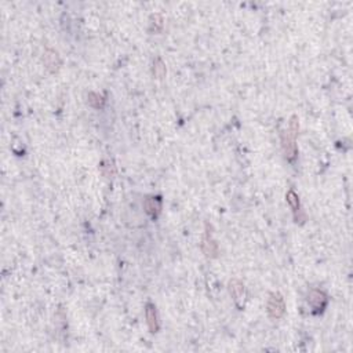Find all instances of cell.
<instances>
[{"mask_svg": "<svg viewBox=\"0 0 353 353\" xmlns=\"http://www.w3.org/2000/svg\"><path fill=\"white\" fill-rule=\"evenodd\" d=\"M145 318H146V324H148V328H149L150 332H158L160 330V322L159 316H158V310H156V306L153 304H146L145 306Z\"/></svg>", "mask_w": 353, "mask_h": 353, "instance_id": "6", "label": "cell"}, {"mask_svg": "<svg viewBox=\"0 0 353 353\" xmlns=\"http://www.w3.org/2000/svg\"><path fill=\"white\" fill-rule=\"evenodd\" d=\"M43 61L46 68L51 72L58 71V68L61 65V61H60V57H58L57 51H54V50H47V51L44 53Z\"/></svg>", "mask_w": 353, "mask_h": 353, "instance_id": "9", "label": "cell"}, {"mask_svg": "<svg viewBox=\"0 0 353 353\" xmlns=\"http://www.w3.org/2000/svg\"><path fill=\"white\" fill-rule=\"evenodd\" d=\"M144 208L148 215L152 218H158L162 211V198L160 196H149L144 202Z\"/></svg>", "mask_w": 353, "mask_h": 353, "instance_id": "7", "label": "cell"}, {"mask_svg": "<svg viewBox=\"0 0 353 353\" xmlns=\"http://www.w3.org/2000/svg\"><path fill=\"white\" fill-rule=\"evenodd\" d=\"M229 292L230 296H232V298H233L234 305H236L239 309L244 308L246 297H247L246 286H244L240 280H238V279H232L229 282Z\"/></svg>", "mask_w": 353, "mask_h": 353, "instance_id": "3", "label": "cell"}, {"mask_svg": "<svg viewBox=\"0 0 353 353\" xmlns=\"http://www.w3.org/2000/svg\"><path fill=\"white\" fill-rule=\"evenodd\" d=\"M152 27H153L154 32L162 31V28H163V18L160 17V15H154L152 18Z\"/></svg>", "mask_w": 353, "mask_h": 353, "instance_id": "12", "label": "cell"}, {"mask_svg": "<svg viewBox=\"0 0 353 353\" xmlns=\"http://www.w3.org/2000/svg\"><path fill=\"white\" fill-rule=\"evenodd\" d=\"M153 75L156 79H164L166 75H167V68H166V64L160 57H158L153 62Z\"/></svg>", "mask_w": 353, "mask_h": 353, "instance_id": "11", "label": "cell"}, {"mask_svg": "<svg viewBox=\"0 0 353 353\" xmlns=\"http://www.w3.org/2000/svg\"><path fill=\"white\" fill-rule=\"evenodd\" d=\"M298 132H300V120L297 116H292L287 131L282 134V149L287 162H294L298 156V148H297Z\"/></svg>", "mask_w": 353, "mask_h": 353, "instance_id": "1", "label": "cell"}, {"mask_svg": "<svg viewBox=\"0 0 353 353\" xmlns=\"http://www.w3.org/2000/svg\"><path fill=\"white\" fill-rule=\"evenodd\" d=\"M286 200H287V203H288V206L291 207L292 214H294V220H296V222L301 221L300 214H301V212H302V210H301L300 196H298V194H297L296 192H294V190L290 189L286 193Z\"/></svg>", "mask_w": 353, "mask_h": 353, "instance_id": "8", "label": "cell"}, {"mask_svg": "<svg viewBox=\"0 0 353 353\" xmlns=\"http://www.w3.org/2000/svg\"><path fill=\"white\" fill-rule=\"evenodd\" d=\"M200 248H202V252L207 258H217L218 254H220V248H218V243L211 238V234L206 232L204 238L202 239V243H200Z\"/></svg>", "mask_w": 353, "mask_h": 353, "instance_id": "5", "label": "cell"}, {"mask_svg": "<svg viewBox=\"0 0 353 353\" xmlns=\"http://www.w3.org/2000/svg\"><path fill=\"white\" fill-rule=\"evenodd\" d=\"M106 104V97L104 94L100 93H90L88 94V105L94 109H102Z\"/></svg>", "mask_w": 353, "mask_h": 353, "instance_id": "10", "label": "cell"}, {"mask_svg": "<svg viewBox=\"0 0 353 353\" xmlns=\"http://www.w3.org/2000/svg\"><path fill=\"white\" fill-rule=\"evenodd\" d=\"M327 302H328L327 294L324 291H322V290L315 288V290H312V291L309 292L308 304L310 305V308H312L315 315L322 313L323 310L326 309Z\"/></svg>", "mask_w": 353, "mask_h": 353, "instance_id": "4", "label": "cell"}, {"mask_svg": "<svg viewBox=\"0 0 353 353\" xmlns=\"http://www.w3.org/2000/svg\"><path fill=\"white\" fill-rule=\"evenodd\" d=\"M266 310H268V316L270 319H273V320H279V319H282L284 316V313H286V302H284V298H283L282 294H279V292H272L270 294Z\"/></svg>", "mask_w": 353, "mask_h": 353, "instance_id": "2", "label": "cell"}]
</instances>
